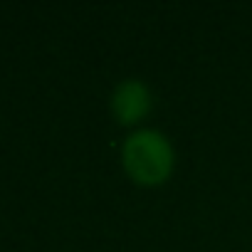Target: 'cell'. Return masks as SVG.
I'll return each mask as SVG.
<instances>
[{"mask_svg":"<svg viewBox=\"0 0 252 252\" xmlns=\"http://www.w3.org/2000/svg\"><path fill=\"white\" fill-rule=\"evenodd\" d=\"M124 168L136 183L141 186H161L168 181L176 154L166 134L156 129H139L134 131L121 146Z\"/></svg>","mask_w":252,"mask_h":252,"instance_id":"6da1fadb","label":"cell"},{"mask_svg":"<svg viewBox=\"0 0 252 252\" xmlns=\"http://www.w3.org/2000/svg\"><path fill=\"white\" fill-rule=\"evenodd\" d=\"M151 89L141 79H124L111 92V114L121 124H136L151 111Z\"/></svg>","mask_w":252,"mask_h":252,"instance_id":"7a4b0ae2","label":"cell"}]
</instances>
